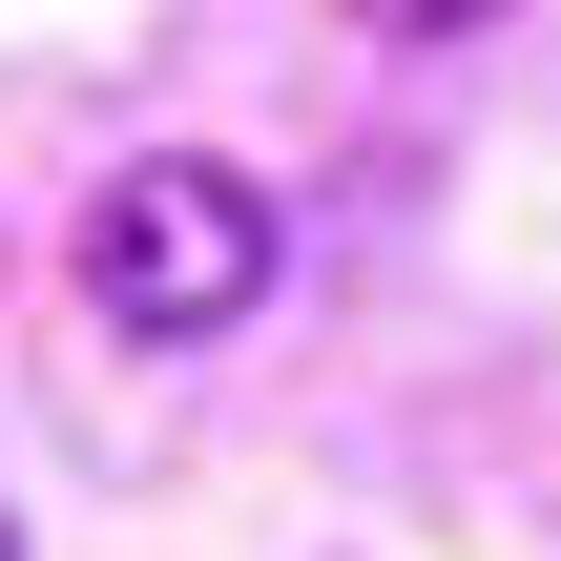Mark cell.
Listing matches in <instances>:
<instances>
[{
	"mask_svg": "<svg viewBox=\"0 0 561 561\" xmlns=\"http://www.w3.org/2000/svg\"><path fill=\"white\" fill-rule=\"evenodd\" d=\"M271 271H291V208H271L229 146H146V167H104V187H83V312H104V333H146V354L250 333V312H271Z\"/></svg>",
	"mask_w": 561,
	"mask_h": 561,
	"instance_id": "cell-1",
	"label": "cell"
},
{
	"mask_svg": "<svg viewBox=\"0 0 561 561\" xmlns=\"http://www.w3.org/2000/svg\"><path fill=\"white\" fill-rule=\"evenodd\" d=\"M354 21H375V42H479L500 0H354Z\"/></svg>",
	"mask_w": 561,
	"mask_h": 561,
	"instance_id": "cell-2",
	"label": "cell"
},
{
	"mask_svg": "<svg viewBox=\"0 0 561 561\" xmlns=\"http://www.w3.org/2000/svg\"><path fill=\"white\" fill-rule=\"evenodd\" d=\"M0 561H21V541H0Z\"/></svg>",
	"mask_w": 561,
	"mask_h": 561,
	"instance_id": "cell-3",
	"label": "cell"
}]
</instances>
